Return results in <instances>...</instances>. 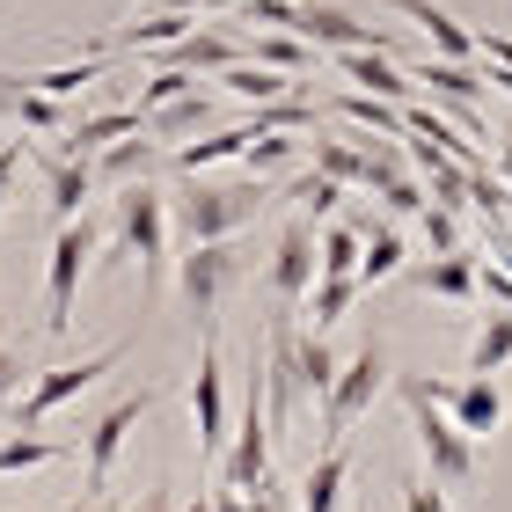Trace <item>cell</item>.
<instances>
[{"label":"cell","instance_id":"6da1fadb","mask_svg":"<svg viewBox=\"0 0 512 512\" xmlns=\"http://www.w3.org/2000/svg\"><path fill=\"white\" fill-rule=\"evenodd\" d=\"M103 256L110 264H139V286L161 293V278H169V191L154 176L118 183V213H110Z\"/></svg>","mask_w":512,"mask_h":512},{"label":"cell","instance_id":"7a4b0ae2","mask_svg":"<svg viewBox=\"0 0 512 512\" xmlns=\"http://www.w3.org/2000/svg\"><path fill=\"white\" fill-rule=\"evenodd\" d=\"M278 191L264 176H235V183H205V176H183V191L169 198V235H183V249L191 242H227L235 227H249L256 213H264Z\"/></svg>","mask_w":512,"mask_h":512},{"label":"cell","instance_id":"3957f363","mask_svg":"<svg viewBox=\"0 0 512 512\" xmlns=\"http://www.w3.org/2000/svg\"><path fill=\"white\" fill-rule=\"evenodd\" d=\"M96 256H103V220H59V235H52V256H44V337H66L74 330V300H81V278L96 271Z\"/></svg>","mask_w":512,"mask_h":512},{"label":"cell","instance_id":"277c9868","mask_svg":"<svg viewBox=\"0 0 512 512\" xmlns=\"http://www.w3.org/2000/svg\"><path fill=\"white\" fill-rule=\"evenodd\" d=\"M395 388H403V410H410L417 454H425V476H432V483H447V491H454V483H469V476H476V439H469V432H461L447 410L432 403L417 374H403Z\"/></svg>","mask_w":512,"mask_h":512},{"label":"cell","instance_id":"5b68a950","mask_svg":"<svg viewBox=\"0 0 512 512\" xmlns=\"http://www.w3.org/2000/svg\"><path fill=\"white\" fill-rule=\"evenodd\" d=\"M381 388H388V344L366 337L352 359H337V381H330V395L315 403V410H322V432H315L322 447H330V439H352V425L374 410Z\"/></svg>","mask_w":512,"mask_h":512},{"label":"cell","instance_id":"8992f818","mask_svg":"<svg viewBox=\"0 0 512 512\" xmlns=\"http://www.w3.org/2000/svg\"><path fill=\"white\" fill-rule=\"evenodd\" d=\"M235 286H242V249H235V235H227V242H191V249H183L176 293H183V308L198 315L205 337L220 330V308H227V293H235Z\"/></svg>","mask_w":512,"mask_h":512},{"label":"cell","instance_id":"52a82bcc","mask_svg":"<svg viewBox=\"0 0 512 512\" xmlns=\"http://www.w3.org/2000/svg\"><path fill=\"white\" fill-rule=\"evenodd\" d=\"M118 359H125V344H103V352H88V359H59V366H44V374H37L30 388H22L8 410L22 417V432H44V417H52V410H66L81 388H96V381H103Z\"/></svg>","mask_w":512,"mask_h":512},{"label":"cell","instance_id":"ba28073f","mask_svg":"<svg viewBox=\"0 0 512 512\" xmlns=\"http://www.w3.org/2000/svg\"><path fill=\"white\" fill-rule=\"evenodd\" d=\"M161 403V388H139V395H118L96 425H88V439H81V469H88V491H110V469H118V454H125V439H132V425L147 417Z\"/></svg>","mask_w":512,"mask_h":512},{"label":"cell","instance_id":"9c48e42d","mask_svg":"<svg viewBox=\"0 0 512 512\" xmlns=\"http://www.w3.org/2000/svg\"><path fill=\"white\" fill-rule=\"evenodd\" d=\"M417 381H425V395H432V403L447 410L469 439H491V432L505 425V417H512V403H505L498 374H469V381H432V374H417Z\"/></svg>","mask_w":512,"mask_h":512},{"label":"cell","instance_id":"30bf717a","mask_svg":"<svg viewBox=\"0 0 512 512\" xmlns=\"http://www.w3.org/2000/svg\"><path fill=\"white\" fill-rule=\"evenodd\" d=\"M191 425H198V469H213V461H220V447H227V425H235V410H227V374H220V344H213V337L198 344Z\"/></svg>","mask_w":512,"mask_h":512},{"label":"cell","instance_id":"8fae6325","mask_svg":"<svg viewBox=\"0 0 512 512\" xmlns=\"http://www.w3.org/2000/svg\"><path fill=\"white\" fill-rule=\"evenodd\" d=\"M410 81L417 88H432L439 103H447V118L454 125H469V132H483V66L476 59H417L410 66Z\"/></svg>","mask_w":512,"mask_h":512},{"label":"cell","instance_id":"7c38bea8","mask_svg":"<svg viewBox=\"0 0 512 512\" xmlns=\"http://www.w3.org/2000/svg\"><path fill=\"white\" fill-rule=\"evenodd\" d=\"M264 286H271L278 308H300V300H308V286H315V220H286L278 227Z\"/></svg>","mask_w":512,"mask_h":512},{"label":"cell","instance_id":"4fadbf2b","mask_svg":"<svg viewBox=\"0 0 512 512\" xmlns=\"http://www.w3.org/2000/svg\"><path fill=\"white\" fill-rule=\"evenodd\" d=\"M235 59H249V44L227 37V30H198V22H191L176 44H154V66H176V74H198V81L227 74Z\"/></svg>","mask_w":512,"mask_h":512},{"label":"cell","instance_id":"5bb4252c","mask_svg":"<svg viewBox=\"0 0 512 512\" xmlns=\"http://www.w3.org/2000/svg\"><path fill=\"white\" fill-rule=\"evenodd\" d=\"M37 161V176H44V213L52 220H74L88 213V198H96V161H74V154H37V147H22Z\"/></svg>","mask_w":512,"mask_h":512},{"label":"cell","instance_id":"9a60e30c","mask_svg":"<svg viewBox=\"0 0 512 512\" xmlns=\"http://www.w3.org/2000/svg\"><path fill=\"white\" fill-rule=\"evenodd\" d=\"M286 381L300 403H322L337 381V352H330V337L322 330H300V322H286Z\"/></svg>","mask_w":512,"mask_h":512},{"label":"cell","instance_id":"2e32d148","mask_svg":"<svg viewBox=\"0 0 512 512\" xmlns=\"http://www.w3.org/2000/svg\"><path fill=\"white\" fill-rule=\"evenodd\" d=\"M322 59H330L352 88H366V96H388V103H410L417 96L410 66H395V52H322Z\"/></svg>","mask_w":512,"mask_h":512},{"label":"cell","instance_id":"e0dca14e","mask_svg":"<svg viewBox=\"0 0 512 512\" xmlns=\"http://www.w3.org/2000/svg\"><path fill=\"white\" fill-rule=\"evenodd\" d=\"M147 118H139V103H118V110H88V118H66L59 125V154H74V161H96L110 139H125L139 132Z\"/></svg>","mask_w":512,"mask_h":512},{"label":"cell","instance_id":"ac0fdd59","mask_svg":"<svg viewBox=\"0 0 512 512\" xmlns=\"http://www.w3.org/2000/svg\"><path fill=\"white\" fill-rule=\"evenodd\" d=\"M242 147H249V118H242V125L205 132V139H176V147H161V169H176V176H205V169H227V161H242Z\"/></svg>","mask_w":512,"mask_h":512},{"label":"cell","instance_id":"d6986e66","mask_svg":"<svg viewBox=\"0 0 512 512\" xmlns=\"http://www.w3.org/2000/svg\"><path fill=\"white\" fill-rule=\"evenodd\" d=\"M344 498H352V447L330 439L300 476V512H344Z\"/></svg>","mask_w":512,"mask_h":512},{"label":"cell","instance_id":"ffe728a7","mask_svg":"<svg viewBox=\"0 0 512 512\" xmlns=\"http://www.w3.org/2000/svg\"><path fill=\"white\" fill-rule=\"evenodd\" d=\"M410 271V242H403V227L395 220H366L359 227V286H388V278H403Z\"/></svg>","mask_w":512,"mask_h":512},{"label":"cell","instance_id":"44dd1931","mask_svg":"<svg viewBox=\"0 0 512 512\" xmlns=\"http://www.w3.org/2000/svg\"><path fill=\"white\" fill-rule=\"evenodd\" d=\"M161 169V139L139 125V132H125V139H110V147L96 154V183H110V191H118V183H139V176H154Z\"/></svg>","mask_w":512,"mask_h":512},{"label":"cell","instance_id":"7402d4cb","mask_svg":"<svg viewBox=\"0 0 512 512\" xmlns=\"http://www.w3.org/2000/svg\"><path fill=\"white\" fill-rule=\"evenodd\" d=\"M388 8L403 15V22H417V30L432 37V52H439V59H476V30H461V22L439 8V0H388Z\"/></svg>","mask_w":512,"mask_h":512},{"label":"cell","instance_id":"603a6c76","mask_svg":"<svg viewBox=\"0 0 512 512\" xmlns=\"http://www.w3.org/2000/svg\"><path fill=\"white\" fill-rule=\"evenodd\" d=\"M322 110H330V118H344V125H359V132H374V139H403V103L366 96V88H337Z\"/></svg>","mask_w":512,"mask_h":512},{"label":"cell","instance_id":"cb8c5ba5","mask_svg":"<svg viewBox=\"0 0 512 512\" xmlns=\"http://www.w3.org/2000/svg\"><path fill=\"white\" fill-rule=\"evenodd\" d=\"M410 286H417V293H439V300H461V308H469V300H476V256H469V249H447V256H432V264H417Z\"/></svg>","mask_w":512,"mask_h":512},{"label":"cell","instance_id":"d4e9b609","mask_svg":"<svg viewBox=\"0 0 512 512\" xmlns=\"http://www.w3.org/2000/svg\"><path fill=\"white\" fill-rule=\"evenodd\" d=\"M249 59H256V66H278V74H300V81L322 66V52H315L308 37H293V30H256V37H249Z\"/></svg>","mask_w":512,"mask_h":512},{"label":"cell","instance_id":"484cf974","mask_svg":"<svg viewBox=\"0 0 512 512\" xmlns=\"http://www.w3.org/2000/svg\"><path fill=\"white\" fill-rule=\"evenodd\" d=\"M227 96H242V103H278V96H293L300 74H278V66H256V59H235L227 74H213Z\"/></svg>","mask_w":512,"mask_h":512},{"label":"cell","instance_id":"4316f807","mask_svg":"<svg viewBox=\"0 0 512 512\" xmlns=\"http://www.w3.org/2000/svg\"><path fill=\"white\" fill-rule=\"evenodd\" d=\"M205 125H213V96H205V88H183V96L147 110V132L154 139H183V132H205Z\"/></svg>","mask_w":512,"mask_h":512},{"label":"cell","instance_id":"83f0119b","mask_svg":"<svg viewBox=\"0 0 512 512\" xmlns=\"http://www.w3.org/2000/svg\"><path fill=\"white\" fill-rule=\"evenodd\" d=\"M74 454H81L74 439L22 432V439H0V476H22V469H59V461H74Z\"/></svg>","mask_w":512,"mask_h":512},{"label":"cell","instance_id":"f1b7e54d","mask_svg":"<svg viewBox=\"0 0 512 512\" xmlns=\"http://www.w3.org/2000/svg\"><path fill=\"white\" fill-rule=\"evenodd\" d=\"M512 366V308H491L476 322V344H469V374H505Z\"/></svg>","mask_w":512,"mask_h":512},{"label":"cell","instance_id":"f546056e","mask_svg":"<svg viewBox=\"0 0 512 512\" xmlns=\"http://www.w3.org/2000/svg\"><path fill=\"white\" fill-rule=\"evenodd\" d=\"M300 161V139H286V132H249V147H242V176H286Z\"/></svg>","mask_w":512,"mask_h":512},{"label":"cell","instance_id":"4dcf8cb0","mask_svg":"<svg viewBox=\"0 0 512 512\" xmlns=\"http://www.w3.org/2000/svg\"><path fill=\"white\" fill-rule=\"evenodd\" d=\"M315 169L337 176L344 191H359L366 183V139H315Z\"/></svg>","mask_w":512,"mask_h":512},{"label":"cell","instance_id":"1f68e13d","mask_svg":"<svg viewBox=\"0 0 512 512\" xmlns=\"http://www.w3.org/2000/svg\"><path fill=\"white\" fill-rule=\"evenodd\" d=\"M359 278H322L315 271V286H308V300H315V330H330V322H344V315H352L359 308Z\"/></svg>","mask_w":512,"mask_h":512},{"label":"cell","instance_id":"d6a6232c","mask_svg":"<svg viewBox=\"0 0 512 512\" xmlns=\"http://www.w3.org/2000/svg\"><path fill=\"white\" fill-rule=\"evenodd\" d=\"M286 198L300 205V220H330V213H337V198H344V183H337V176H322V169H308V176H293V183H286Z\"/></svg>","mask_w":512,"mask_h":512},{"label":"cell","instance_id":"836d02e7","mask_svg":"<svg viewBox=\"0 0 512 512\" xmlns=\"http://www.w3.org/2000/svg\"><path fill=\"white\" fill-rule=\"evenodd\" d=\"M315 271L322 278H352L359 271V227H322L315 235Z\"/></svg>","mask_w":512,"mask_h":512},{"label":"cell","instance_id":"e575fe53","mask_svg":"<svg viewBox=\"0 0 512 512\" xmlns=\"http://www.w3.org/2000/svg\"><path fill=\"white\" fill-rule=\"evenodd\" d=\"M461 205H469V213H476L483 227H491V220H505V176H491V169H469V198H461Z\"/></svg>","mask_w":512,"mask_h":512},{"label":"cell","instance_id":"d590c367","mask_svg":"<svg viewBox=\"0 0 512 512\" xmlns=\"http://www.w3.org/2000/svg\"><path fill=\"white\" fill-rule=\"evenodd\" d=\"M293 8H300V0H227V15L256 22V30H293Z\"/></svg>","mask_w":512,"mask_h":512},{"label":"cell","instance_id":"8d00e7d4","mask_svg":"<svg viewBox=\"0 0 512 512\" xmlns=\"http://www.w3.org/2000/svg\"><path fill=\"white\" fill-rule=\"evenodd\" d=\"M425 242H432V256L469 249V242H461V213H454V205H425Z\"/></svg>","mask_w":512,"mask_h":512},{"label":"cell","instance_id":"74e56055","mask_svg":"<svg viewBox=\"0 0 512 512\" xmlns=\"http://www.w3.org/2000/svg\"><path fill=\"white\" fill-rule=\"evenodd\" d=\"M403 512H454V505H447V483H432V476H403Z\"/></svg>","mask_w":512,"mask_h":512},{"label":"cell","instance_id":"f35d334b","mask_svg":"<svg viewBox=\"0 0 512 512\" xmlns=\"http://www.w3.org/2000/svg\"><path fill=\"white\" fill-rule=\"evenodd\" d=\"M381 205H388V213H395V220H410V213H425V183H417V176H395V183H388V191H381Z\"/></svg>","mask_w":512,"mask_h":512},{"label":"cell","instance_id":"ab89813d","mask_svg":"<svg viewBox=\"0 0 512 512\" xmlns=\"http://www.w3.org/2000/svg\"><path fill=\"white\" fill-rule=\"evenodd\" d=\"M476 300H491V308H512V271H498V264H483V256H476Z\"/></svg>","mask_w":512,"mask_h":512},{"label":"cell","instance_id":"60d3db41","mask_svg":"<svg viewBox=\"0 0 512 512\" xmlns=\"http://www.w3.org/2000/svg\"><path fill=\"white\" fill-rule=\"evenodd\" d=\"M22 388H30V366H22V352H15V344H0V410H8Z\"/></svg>","mask_w":512,"mask_h":512},{"label":"cell","instance_id":"b9f144b4","mask_svg":"<svg viewBox=\"0 0 512 512\" xmlns=\"http://www.w3.org/2000/svg\"><path fill=\"white\" fill-rule=\"evenodd\" d=\"M22 147H30V139H0V205H8V183L22 169Z\"/></svg>","mask_w":512,"mask_h":512},{"label":"cell","instance_id":"7bdbcfd3","mask_svg":"<svg viewBox=\"0 0 512 512\" xmlns=\"http://www.w3.org/2000/svg\"><path fill=\"white\" fill-rule=\"evenodd\" d=\"M483 235H491V264H498V271H512V227H505V220H491Z\"/></svg>","mask_w":512,"mask_h":512},{"label":"cell","instance_id":"ee69618b","mask_svg":"<svg viewBox=\"0 0 512 512\" xmlns=\"http://www.w3.org/2000/svg\"><path fill=\"white\" fill-rule=\"evenodd\" d=\"M132 512H183V498L169 491V483H154V491H147V498H139Z\"/></svg>","mask_w":512,"mask_h":512},{"label":"cell","instance_id":"f6af8a7d","mask_svg":"<svg viewBox=\"0 0 512 512\" xmlns=\"http://www.w3.org/2000/svg\"><path fill=\"white\" fill-rule=\"evenodd\" d=\"M161 8H176V15H227V0H161Z\"/></svg>","mask_w":512,"mask_h":512},{"label":"cell","instance_id":"bcb514c9","mask_svg":"<svg viewBox=\"0 0 512 512\" xmlns=\"http://www.w3.org/2000/svg\"><path fill=\"white\" fill-rule=\"evenodd\" d=\"M498 176H505V191H512V125L498 132Z\"/></svg>","mask_w":512,"mask_h":512},{"label":"cell","instance_id":"7dc6e473","mask_svg":"<svg viewBox=\"0 0 512 512\" xmlns=\"http://www.w3.org/2000/svg\"><path fill=\"white\" fill-rule=\"evenodd\" d=\"M249 512H286V498H278V491H271V483H264V491H256V498H249Z\"/></svg>","mask_w":512,"mask_h":512},{"label":"cell","instance_id":"c3c4849f","mask_svg":"<svg viewBox=\"0 0 512 512\" xmlns=\"http://www.w3.org/2000/svg\"><path fill=\"white\" fill-rule=\"evenodd\" d=\"M74 512H125L118 498H103V491H88V505H74Z\"/></svg>","mask_w":512,"mask_h":512},{"label":"cell","instance_id":"681fc988","mask_svg":"<svg viewBox=\"0 0 512 512\" xmlns=\"http://www.w3.org/2000/svg\"><path fill=\"white\" fill-rule=\"evenodd\" d=\"M183 512H213V505H205V491H198V498H191V505H183Z\"/></svg>","mask_w":512,"mask_h":512},{"label":"cell","instance_id":"f907efd6","mask_svg":"<svg viewBox=\"0 0 512 512\" xmlns=\"http://www.w3.org/2000/svg\"><path fill=\"white\" fill-rule=\"evenodd\" d=\"M118 8H132V0H118Z\"/></svg>","mask_w":512,"mask_h":512}]
</instances>
